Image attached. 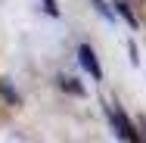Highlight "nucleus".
<instances>
[{"label":"nucleus","instance_id":"1","mask_svg":"<svg viewBox=\"0 0 146 143\" xmlns=\"http://www.w3.org/2000/svg\"><path fill=\"white\" fill-rule=\"evenodd\" d=\"M109 121H112V131H115V137H121V140H131V143H137V140H140L137 128L131 124V118L121 112L118 106H109Z\"/></svg>","mask_w":146,"mask_h":143},{"label":"nucleus","instance_id":"2","mask_svg":"<svg viewBox=\"0 0 146 143\" xmlns=\"http://www.w3.org/2000/svg\"><path fill=\"white\" fill-rule=\"evenodd\" d=\"M78 62L84 65V72H87L90 78H96V81H103V69H100V62H96V53L90 50L87 44H81V47H78Z\"/></svg>","mask_w":146,"mask_h":143},{"label":"nucleus","instance_id":"3","mask_svg":"<svg viewBox=\"0 0 146 143\" xmlns=\"http://www.w3.org/2000/svg\"><path fill=\"white\" fill-rule=\"evenodd\" d=\"M112 6H115V13H118V16L127 22V28H137V16L131 13V6H127L124 0H112Z\"/></svg>","mask_w":146,"mask_h":143},{"label":"nucleus","instance_id":"4","mask_svg":"<svg viewBox=\"0 0 146 143\" xmlns=\"http://www.w3.org/2000/svg\"><path fill=\"white\" fill-rule=\"evenodd\" d=\"M59 87H62L65 93H75V96H84V87L78 84L75 78H65V75H62V78H59Z\"/></svg>","mask_w":146,"mask_h":143},{"label":"nucleus","instance_id":"5","mask_svg":"<svg viewBox=\"0 0 146 143\" xmlns=\"http://www.w3.org/2000/svg\"><path fill=\"white\" fill-rule=\"evenodd\" d=\"M93 6H96V9H100V16H103V19H106V22H115V13H112V9H109V6H106V0H93Z\"/></svg>","mask_w":146,"mask_h":143},{"label":"nucleus","instance_id":"6","mask_svg":"<svg viewBox=\"0 0 146 143\" xmlns=\"http://www.w3.org/2000/svg\"><path fill=\"white\" fill-rule=\"evenodd\" d=\"M0 93H3V96H6V100H9V103H13V106H16V103H19V96H16V90H13V87H9V81H6V78H3V81H0Z\"/></svg>","mask_w":146,"mask_h":143},{"label":"nucleus","instance_id":"7","mask_svg":"<svg viewBox=\"0 0 146 143\" xmlns=\"http://www.w3.org/2000/svg\"><path fill=\"white\" fill-rule=\"evenodd\" d=\"M44 9H47L50 16H59V6H56V0H44Z\"/></svg>","mask_w":146,"mask_h":143},{"label":"nucleus","instance_id":"8","mask_svg":"<svg viewBox=\"0 0 146 143\" xmlns=\"http://www.w3.org/2000/svg\"><path fill=\"white\" fill-rule=\"evenodd\" d=\"M127 53H131V62H134V65L140 62V56H137V47H134V44H127Z\"/></svg>","mask_w":146,"mask_h":143},{"label":"nucleus","instance_id":"9","mask_svg":"<svg viewBox=\"0 0 146 143\" xmlns=\"http://www.w3.org/2000/svg\"><path fill=\"white\" fill-rule=\"evenodd\" d=\"M137 128H140V131H143V134H140V137H146V118H140V121H137Z\"/></svg>","mask_w":146,"mask_h":143}]
</instances>
